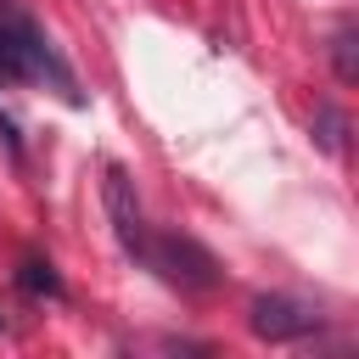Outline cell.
<instances>
[{
	"mask_svg": "<svg viewBox=\"0 0 359 359\" xmlns=\"http://www.w3.org/2000/svg\"><path fill=\"white\" fill-rule=\"evenodd\" d=\"M0 146H6V157H11V163H22V135H17L11 112H0Z\"/></svg>",
	"mask_w": 359,
	"mask_h": 359,
	"instance_id": "cell-8",
	"label": "cell"
},
{
	"mask_svg": "<svg viewBox=\"0 0 359 359\" xmlns=\"http://www.w3.org/2000/svg\"><path fill=\"white\" fill-rule=\"evenodd\" d=\"M0 79L6 84H45L67 107H84V90L56 50V39L22 11V0H0Z\"/></svg>",
	"mask_w": 359,
	"mask_h": 359,
	"instance_id": "cell-1",
	"label": "cell"
},
{
	"mask_svg": "<svg viewBox=\"0 0 359 359\" xmlns=\"http://www.w3.org/2000/svg\"><path fill=\"white\" fill-rule=\"evenodd\" d=\"M309 129H314V140H320L331 157H337V151H342V140H348V118H342L331 101H325V107H314V123H309Z\"/></svg>",
	"mask_w": 359,
	"mask_h": 359,
	"instance_id": "cell-6",
	"label": "cell"
},
{
	"mask_svg": "<svg viewBox=\"0 0 359 359\" xmlns=\"http://www.w3.org/2000/svg\"><path fill=\"white\" fill-rule=\"evenodd\" d=\"M146 269H157L180 292H213L219 286V258L191 236H151L146 241Z\"/></svg>",
	"mask_w": 359,
	"mask_h": 359,
	"instance_id": "cell-2",
	"label": "cell"
},
{
	"mask_svg": "<svg viewBox=\"0 0 359 359\" xmlns=\"http://www.w3.org/2000/svg\"><path fill=\"white\" fill-rule=\"evenodd\" d=\"M17 286H22L28 297H50V303L67 297V280L56 275L50 258H22V264H17Z\"/></svg>",
	"mask_w": 359,
	"mask_h": 359,
	"instance_id": "cell-5",
	"label": "cell"
},
{
	"mask_svg": "<svg viewBox=\"0 0 359 359\" xmlns=\"http://www.w3.org/2000/svg\"><path fill=\"white\" fill-rule=\"evenodd\" d=\"M247 325L264 342H303V337L320 331V309H309V303H297L286 292H264V297L247 303Z\"/></svg>",
	"mask_w": 359,
	"mask_h": 359,
	"instance_id": "cell-4",
	"label": "cell"
},
{
	"mask_svg": "<svg viewBox=\"0 0 359 359\" xmlns=\"http://www.w3.org/2000/svg\"><path fill=\"white\" fill-rule=\"evenodd\" d=\"M331 67H337V79H342V84H353V79H359V45H353V28H348V22L331 34Z\"/></svg>",
	"mask_w": 359,
	"mask_h": 359,
	"instance_id": "cell-7",
	"label": "cell"
},
{
	"mask_svg": "<svg viewBox=\"0 0 359 359\" xmlns=\"http://www.w3.org/2000/svg\"><path fill=\"white\" fill-rule=\"evenodd\" d=\"M6 331H11V320H6V309H0V337H6Z\"/></svg>",
	"mask_w": 359,
	"mask_h": 359,
	"instance_id": "cell-9",
	"label": "cell"
},
{
	"mask_svg": "<svg viewBox=\"0 0 359 359\" xmlns=\"http://www.w3.org/2000/svg\"><path fill=\"white\" fill-rule=\"evenodd\" d=\"M101 202H107V219H112L118 247H123L129 258H140V264H146V241H151V230H146V213H140V196H135L129 168L107 163V174H101Z\"/></svg>",
	"mask_w": 359,
	"mask_h": 359,
	"instance_id": "cell-3",
	"label": "cell"
}]
</instances>
